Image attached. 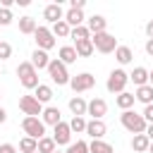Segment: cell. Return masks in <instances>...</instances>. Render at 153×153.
<instances>
[{
	"mask_svg": "<svg viewBox=\"0 0 153 153\" xmlns=\"http://www.w3.org/2000/svg\"><path fill=\"white\" fill-rule=\"evenodd\" d=\"M120 122H122V127L127 129V131H131V134H146V120L139 115V112H134V110H122V115H120Z\"/></svg>",
	"mask_w": 153,
	"mask_h": 153,
	"instance_id": "cell-1",
	"label": "cell"
},
{
	"mask_svg": "<svg viewBox=\"0 0 153 153\" xmlns=\"http://www.w3.org/2000/svg\"><path fill=\"white\" fill-rule=\"evenodd\" d=\"M17 76H19V81H22L24 88H36L38 86V72H36V67L31 62H19Z\"/></svg>",
	"mask_w": 153,
	"mask_h": 153,
	"instance_id": "cell-2",
	"label": "cell"
},
{
	"mask_svg": "<svg viewBox=\"0 0 153 153\" xmlns=\"http://www.w3.org/2000/svg\"><path fill=\"white\" fill-rule=\"evenodd\" d=\"M91 43H93V50H98V53H115V48H117V38L112 36V33H108V31H103V33H93L91 36Z\"/></svg>",
	"mask_w": 153,
	"mask_h": 153,
	"instance_id": "cell-3",
	"label": "cell"
},
{
	"mask_svg": "<svg viewBox=\"0 0 153 153\" xmlns=\"http://www.w3.org/2000/svg\"><path fill=\"white\" fill-rule=\"evenodd\" d=\"M48 76H50L57 86H65V84H69V79H72L69 72H67V65H62L57 57L48 62Z\"/></svg>",
	"mask_w": 153,
	"mask_h": 153,
	"instance_id": "cell-4",
	"label": "cell"
},
{
	"mask_svg": "<svg viewBox=\"0 0 153 153\" xmlns=\"http://www.w3.org/2000/svg\"><path fill=\"white\" fill-rule=\"evenodd\" d=\"M127 84H129V74L124 69H112L110 76H108V81H105V88L110 93H122Z\"/></svg>",
	"mask_w": 153,
	"mask_h": 153,
	"instance_id": "cell-5",
	"label": "cell"
},
{
	"mask_svg": "<svg viewBox=\"0 0 153 153\" xmlns=\"http://www.w3.org/2000/svg\"><path fill=\"white\" fill-rule=\"evenodd\" d=\"M22 129H24L26 136H31V139H36V141L45 136V124H43L38 117H24V120H22Z\"/></svg>",
	"mask_w": 153,
	"mask_h": 153,
	"instance_id": "cell-6",
	"label": "cell"
},
{
	"mask_svg": "<svg viewBox=\"0 0 153 153\" xmlns=\"http://www.w3.org/2000/svg\"><path fill=\"white\" fill-rule=\"evenodd\" d=\"M69 86H72V91H74V93L91 91V88L96 86V76H93V74H88V72H81V74H76V76H72V79H69Z\"/></svg>",
	"mask_w": 153,
	"mask_h": 153,
	"instance_id": "cell-7",
	"label": "cell"
},
{
	"mask_svg": "<svg viewBox=\"0 0 153 153\" xmlns=\"http://www.w3.org/2000/svg\"><path fill=\"white\" fill-rule=\"evenodd\" d=\"M33 38H36V48L38 50H50V48H55V36L50 33V29L48 26H38L36 31H33Z\"/></svg>",
	"mask_w": 153,
	"mask_h": 153,
	"instance_id": "cell-8",
	"label": "cell"
},
{
	"mask_svg": "<svg viewBox=\"0 0 153 153\" xmlns=\"http://www.w3.org/2000/svg\"><path fill=\"white\" fill-rule=\"evenodd\" d=\"M19 110L26 115V117H38L43 112V105L33 98V96H22L19 98Z\"/></svg>",
	"mask_w": 153,
	"mask_h": 153,
	"instance_id": "cell-9",
	"label": "cell"
},
{
	"mask_svg": "<svg viewBox=\"0 0 153 153\" xmlns=\"http://www.w3.org/2000/svg\"><path fill=\"white\" fill-rule=\"evenodd\" d=\"M53 129H55V131H53V141H55V146H67L69 139H72V129H69V124H67V122H60V124H55Z\"/></svg>",
	"mask_w": 153,
	"mask_h": 153,
	"instance_id": "cell-10",
	"label": "cell"
},
{
	"mask_svg": "<svg viewBox=\"0 0 153 153\" xmlns=\"http://www.w3.org/2000/svg\"><path fill=\"white\" fill-rule=\"evenodd\" d=\"M105 112H108V103H105L103 98H93V100H88V105H86V115H91V120H103Z\"/></svg>",
	"mask_w": 153,
	"mask_h": 153,
	"instance_id": "cell-11",
	"label": "cell"
},
{
	"mask_svg": "<svg viewBox=\"0 0 153 153\" xmlns=\"http://www.w3.org/2000/svg\"><path fill=\"white\" fill-rule=\"evenodd\" d=\"M43 19H45V22H50V24H55V22L65 19L62 5H60V2H50V5H45V10H43Z\"/></svg>",
	"mask_w": 153,
	"mask_h": 153,
	"instance_id": "cell-12",
	"label": "cell"
},
{
	"mask_svg": "<svg viewBox=\"0 0 153 153\" xmlns=\"http://www.w3.org/2000/svg\"><path fill=\"white\" fill-rule=\"evenodd\" d=\"M105 131H108V127H105L103 120H88V122H86V134H88L91 139H103Z\"/></svg>",
	"mask_w": 153,
	"mask_h": 153,
	"instance_id": "cell-13",
	"label": "cell"
},
{
	"mask_svg": "<svg viewBox=\"0 0 153 153\" xmlns=\"http://www.w3.org/2000/svg\"><path fill=\"white\" fill-rule=\"evenodd\" d=\"M41 122H43V124L55 127V124H60V122H62V115H60V110H57V108L48 105V108H43V112H41Z\"/></svg>",
	"mask_w": 153,
	"mask_h": 153,
	"instance_id": "cell-14",
	"label": "cell"
},
{
	"mask_svg": "<svg viewBox=\"0 0 153 153\" xmlns=\"http://www.w3.org/2000/svg\"><path fill=\"white\" fill-rule=\"evenodd\" d=\"M105 26H108V19H105L103 14H93V17H88V22H86V29H88L91 33H103Z\"/></svg>",
	"mask_w": 153,
	"mask_h": 153,
	"instance_id": "cell-15",
	"label": "cell"
},
{
	"mask_svg": "<svg viewBox=\"0 0 153 153\" xmlns=\"http://www.w3.org/2000/svg\"><path fill=\"white\" fill-rule=\"evenodd\" d=\"M29 62H31V65L36 67V72H38V69H48L50 57H48V53H45V50H38V48H36V50L31 53V60H29Z\"/></svg>",
	"mask_w": 153,
	"mask_h": 153,
	"instance_id": "cell-16",
	"label": "cell"
},
{
	"mask_svg": "<svg viewBox=\"0 0 153 153\" xmlns=\"http://www.w3.org/2000/svg\"><path fill=\"white\" fill-rule=\"evenodd\" d=\"M134 100H139V103H143V105H151V103H153V86H151V84L139 86L136 93H134Z\"/></svg>",
	"mask_w": 153,
	"mask_h": 153,
	"instance_id": "cell-17",
	"label": "cell"
},
{
	"mask_svg": "<svg viewBox=\"0 0 153 153\" xmlns=\"http://www.w3.org/2000/svg\"><path fill=\"white\" fill-rule=\"evenodd\" d=\"M129 81H134V86H146L148 84V69L146 67H134V72L129 74Z\"/></svg>",
	"mask_w": 153,
	"mask_h": 153,
	"instance_id": "cell-18",
	"label": "cell"
},
{
	"mask_svg": "<svg viewBox=\"0 0 153 153\" xmlns=\"http://www.w3.org/2000/svg\"><path fill=\"white\" fill-rule=\"evenodd\" d=\"M86 100L81 98V96H74V98H69V110H72V115L74 117H84L86 115Z\"/></svg>",
	"mask_w": 153,
	"mask_h": 153,
	"instance_id": "cell-19",
	"label": "cell"
},
{
	"mask_svg": "<svg viewBox=\"0 0 153 153\" xmlns=\"http://www.w3.org/2000/svg\"><path fill=\"white\" fill-rule=\"evenodd\" d=\"M65 22L69 24V29L81 26V24H84V12H81V10H67V12H65Z\"/></svg>",
	"mask_w": 153,
	"mask_h": 153,
	"instance_id": "cell-20",
	"label": "cell"
},
{
	"mask_svg": "<svg viewBox=\"0 0 153 153\" xmlns=\"http://www.w3.org/2000/svg\"><path fill=\"white\" fill-rule=\"evenodd\" d=\"M69 24L65 22V19H60V22H55L53 26H50V33L55 36V38H69Z\"/></svg>",
	"mask_w": 153,
	"mask_h": 153,
	"instance_id": "cell-21",
	"label": "cell"
},
{
	"mask_svg": "<svg viewBox=\"0 0 153 153\" xmlns=\"http://www.w3.org/2000/svg\"><path fill=\"white\" fill-rule=\"evenodd\" d=\"M115 57H117L120 65H129V62L134 60V53H131L129 45H117V48H115Z\"/></svg>",
	"mask_w": 153,
	"mask_h": 153,
	"instance_id": "cell-22",
	"label": "cell"
},
{
	"mask_svg": "<svg viewBox=\"0 0 153 153\" xmlns=\"http://www.w3.org/2000/svg\"><path fill=\"white\" fill-rule=\"evenodd\" d=\"M33 91H36V93H33V98H36L41 105H43V103H48V100L53 98V88H50L48 84H38Z\"/></svg>",
	"mask_w": 153,
	"mask_h": 153,
	"instance_id": "cell-23",
	"label": "cell"
},
{
	"mask_svg": "<svg viewBox=\"0 0 153 153\" xmlns=\"http://www.w3.org/2000/svg\"><path fill=\"white\" fill-rule=\"evenodd\" d=\"M57 60H60L62 65H72V62H76V50H74V45H62Z\"/></svg>",
	"mask_w": 153,
	"mask_h": 153,
	"instance_id": "cell-24",
	"label": "cell"
},
{
	"mask_svg": "<svg viewBox=\"0 0 153 153\" xmlns=\"http://www.w3.org/2000/svg\"><path fill=\"white\" fill-rule=\"evenodd\" d=\"M148 146H151V141H148L146 134H134V139H131V148H134L136 153H146Z\"/></svg>",
	"mask_w": 153,
	"mask_h": 153,
	"instance_id": "cell-25",
	"label": "cell"
},
{
	"mask_svg": "<svg viewBox=\"0 0 153 153\" xmlns=\"http://www.w3.org/2000/svg\"><path fill=\"white\" fill-rule=\"evenodd\" d=\"M88 153H115V151H112V146H110L108 141H103V139H93V141L88 143Z\"/></svg>",
	"mask_w": 153,
	"mask_h": 153,
	"instance_id": "cell-26",
	"label": "cell"
},
{
	"mask_svg": "<svg viewBox=\"0 0 153 153\" xmlns=\"http://www.w3.org/2000/svg\"><path fill=\"white\" fill-rule=\"evenodd\" d=\"M36 29H38V24H36V19H33V17H29V14H26V17H22V19H19V31H22V33L31 36Z\"/></svg>",
	"mask_w": 153,
	"mask_h": 153,
	"instance_id": "cell-27",
	"label": "cell"
},
{
	"mask_svg": "<svg viewBox=\"0 0 153 153\" xmlns=\"http://www.w3.org/2000/svg\"><path fill=\"white\" fill-rule=\"evenodd\" d=\"M74 50H76V57H91V55H93V43H91V38L74 43Z\"/></svg>",
	"mask_w": 153,
	"mask_h": 153,
	"instance_id": "cell-28",
	"label": "cell"
},
{
	"mask_svg": "<svg viewBox=\"0 0 153 153\" xmlns=\"http://www.w3.org/2000/svg\"><path fill=\"white\" fill-rule=\"evenodd\" d=\"M115 103H117V108H122V110H131V105H134V93L122 91V93H117Z\"/></svg>",
	"mask_w": 153,
	"mask_h": 153,
	"instance_id": "cell-29",
	"label": "cell"
},
{
	"mask_svg": "<svg viewBox=\"0 0 153 153\" xmlns=\"http://www.w3.org/2000/svg\"><path fill=\"white\" fill-rule=\"evenodd\" d=\"M69 38H74V43H79V41H88V38H91V31L86 29V24H81V26H74V29L69 31Z\"/></svg>",
	"mask_w": 153,
	"mask_h": 153,
	"instance_id": "cell-30",
	"label": "cell"
},
{
	"mask_svg": "<svg viewBox=\"0 0 153 153\" xmlns=\"http://www.w3.org/2000/svg\"><path fill=\"white\" fill-rule=\"evenodd\" d=\"M36 153H55V141H53V136H43V139H38V148H36Z\"/></svg>",
	"mask_w": 153,
	"mask_h": 153,
	"instance_id": "cell-31",
	"label": "cell"
},
{
	"mask_svg": "<svg viewBox=\"0 0 153 153\" xmlns=\"http://www.w3.org/2000/svg\"><path fill=\"white\" fill-rule=\"evenodd\" d=\"M36 148H38V141L31 139V136H24V139L19 141V151H22V153H36Z\"/></svg>",
	"mask_w": 153,
	"mask_h": 153,
	"instance_id": "cell-32",
	"label": "cell"
},
{
	"mask_svg": "<svg viewBox=\"0 0 153 153\" xmlns=\"http://www.w3.org/2000/svg\"><path fill=\"white\" fill-rule=\"evenodd\" d=\"M67 124H69V129H72V134H74V131H76V134H81V131H86V120H84V117H72V120H69Z\"/></svg>",
	"mask_w": 153,
	"mask_h": 153,
	"instance_id": "cell-33",
	"label": "cell"
},
{
	"mask_svg": "<svg viewBox=\"0 0 153 153\" xmlns=\"http://www.w3.org/2000/svg\"><path fill=\"white\" fill-rule=\"evenodd\" d=\"M65 153H88V143H86V141H81V139H79V141H76V143H69V146H67V151H65Z\"/></svg>",
	"mask_w": 153,
	"mask_h": 153,
	"instance_id": "cell-34",
	"label": "cell"
},
{
	"mask_svg": "<svg viewBox=\"0 0 153 153\" xmlns=\"http://www.w3.org/2000/svg\"><path fill=\"white\" fill-rule=\"evenodd\" d=\"M12 10H5V7H0V26H7V24H12Z\"/></svg>",
	"mask_w": 153,
	"mask_h": 153,
	"instance_id": "cell-35",
	"label": "cell"
},
{
	"mask_svg": "<svg viewBox=\"0 0 153 153\" xmlns=\"http://www.w3.org/2000/svg\"><path fill=\"white\" fill-rule=\"evenodd\" d=\"M12 57V45L7 41H0V60H10Z\"/></svg>",
	"mask_w": 153,
	"mask_h": 153,
	"instance_id": "cell-36",
	"label": "cell"
},
{
	"mask_svg": "<svg viewBox=\"0 0 153 153\" xmlns=\"http://www.w3.org/2000/svg\"><path fill=\"white\" fill-rule=\"evenodd\" d=\"M141 117L146 120V124H153V103L143 108V112H141Z\"/></svg>",
	"mask_w": 153,
	"mask_h": 153,
	"instance_id": "cell-37",
	"label": "cell"
},
{
	"mask_svg": "<svg viewBox=\"0 0 153 153\" xmlns=\"http://www.w3.org/2000/svg\"><path fill=\"white\" fill-rule=\"evenodd\" d=\"M86 0H69V10H84Z\"/></svg>",
	"mask_w": 153,
	"mask_h": 153,
	"instance_id": "cell-38",
	"label": "cell"
},
{
	"mask_svg": "<svg viewBox=\"0 0 153 153\" xmlns=\"http://www.w3.org/2000/svg\"><path fill=\"white\" fill-rule=\"evenodd\" d=\"M0 153H17V148H14L12 143H2V146H0Z\"/></svg>",
	"mask_w": 153,
	"mask_h": 153,
	"instance_id": "cell-39",
	"label": "cell"
},
{
	"mask_svg": "<svg viewBox=\"0 0 153 153\" xmlns=\"http://www.w3.org/2000/svg\"><path fill=\"white\" fill-rule=\"evenodd\" d=\"M146 53L153 57V38H148V41H146Z\"/></svg>",
	"mask_w": 153,
	"mask_h": 153,
	"instance_id": "cell-40",
	"label": "cell"
},
{
	"mask_svg": "<svg viewBox=\"0 0 153 153\" xmlns=\"http://www.w3.org/2000/svg\"><path fill=\"white\" fill-rule=\"evenodd\" d=\"M146 33H148V38H153V19L146 24Z\"/></svg>",
	"mask_w": 153,
	"mask_h": 153,
	"instance_id": "cell-41",
	"label": "cell"
},
{
	"mask_svg": "<svg viewBox=\"0 0 153 153\" xmlns=\"http://www.w3.org/2000/svg\"><path fill=\"white\" fill-rule=\"evenodd\" d=\"M7 122V112H5V108H0V124H5Z\"/></svg>",
	"mask_w": 153,
	"mask_h": 153,
	"instance_id": "cell-42",
	"label": "cell"
},
{
	"mask_svg": "<svg viewBox=\"0 0 153 153\" xmlns=\"http://www.w3.org/2000/svg\"><path fill=\"white\" fill-rule=\"evenodd\" d=\"M146 136H148V141H153V124L146 127Z\"/></svg>",
	"mask_w": 153,
	"mask_h": 153,
	"instance_id": "cell-43",
	"label": "cell"
},
{
	"mask_svg": "<svg viewBox=\"0 0 153 153\" xmlns=\"http://www.w3.org/2000/svg\"><path fill=\"white\" fill-rule=\"evenodd\" d=\"M148 84L153 86V72H148Z\"/></svg>",
	"mask_w": 153,
	"mask_h": 153,
	"instance_id": "cell-44",
	"label": "cell"
},
{
	"mask_svg": "<svg viewBox=\"0 0 153 153\" xmlns=\"http://www.w3.org/2000/svg\"><path fill=\"white\" fill-rule=\"evenodd\" d=\"M148 153H153V141H151V146H148Z\"/></svg>",
	"mask_w": 153,
	"mask_h": 153,
	"instance_id": "cell-45",
	"label": "cell"
},
{
	"mask_svg": "<svg viewBox=\"0 0 153 153\" xmlns=\"http://www.w3.org/2000/svg\"><path fill=\"white\" fill-rule=\"evenodd\" d=\"M55 153H60V151H55Z\"/></svg>",
	"mask_w": 153,
	"mask_h": 153,
	"instance_id": "cell-46",
	"label": "cell"
}]
</instances>
